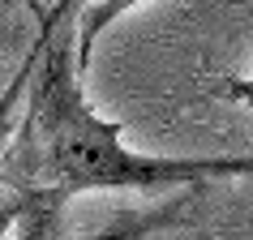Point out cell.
Here are the masks:
<instances>
[{"label": "cell", "instance_id": "cell-5", "mask_svg": "<svg viewBox=\"0 0 253 240\" xmlns=\"http://www.w3.org/2000/svg\"><path fill=\"white\" fill-rule=\"evenodd\" d=\"M26 4H30V13L39 17V22H43V17H47V13H43V4H39V0H26Z\"/></svg>", "mask_w": 253, "mask_h": 240}, {"label": "cell", "instance_id": "cell-1", "mask_svg": "<svg viewBox=\"0 0 253 240\" xmlns=\"http://www.w3.org/2000/svg\"><path fill=\"white\" fill-rule=\"evenodd\" d=\"M73 0H56L52 35L26 94V116L0 163V236L56 240L60 210L94 189H180L214 176H253V155L168 159L125 146V120H103L82 94Z\"/></svg>", "mask_w": 253, "mask_h": 240}, {"label": "cell", "instance_id": "cell-3", "mask_svg": "<svg viewBox=\"0 0 253 240\" xmlns=\"http://www.w3.org/2000/svg\"><path fill=\"white\" fill-rule=\"evenodd\" d=\"M180 210H185V201H172V206L150 210V214H133V219H116L112 227H103V232L90 236V240H142L146 232H155V227H168Z\"/></svg>", "mask_w": 253, "mask_h": 240}, {"label": "cell", "instance_id": "cell-4", "mask_svg": "<svg viewBox=\"0 0 253 240\" xmlns=\"http://www.w3.org/2000/svg\"><path fill=\"white\" fill-rule=\"evenodd\" d=\"M219 86H223V99L227 103H240V107H253V78H223L219 81Z\"/></svg>", "mask_w": 253, "mask_h": 240}, {"label": "cell", "instance_id": "cell-2", "mask_svg": "<svg viewBox=\"0 0 253 240\" xmlns=\"http://www.w3.org/2000/svg\"><path fill=\"white\" fill-rule=\"evenodd\" d=\"M137 4H146V0H94V4H86L78 17V60H86L94 47V39L103 35L116 17H125L129 9H137Z\"/></svg>", "mask_w": 253, "mask_h": 240}]
</instances>
